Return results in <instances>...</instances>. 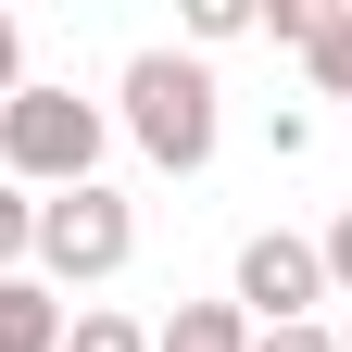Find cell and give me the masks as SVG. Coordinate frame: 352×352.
Listing matches in <instances>:
<instances>
[{
	"label": "cell",
	"mask_w": 352,
	"mask_h": 352,
	"mask_svg": "<svg viewBox=\"0 0 352 352\" xmlns=\"http://www.w3.org/2000/svg\"><path fill=\"white\" fill-rule=\"evenodd\" d=\"M340 352H352V315H340Z\"/></svg>",
	"instance_id": "obj_14"
},
{
	"label": "cell",
	"mask_w": 352,
	"mask_h": 352,
	"mask_svg": "<svg viewBox=\"0 0 352 352\" xmlns=\"http://www.w3.org/2000/svg\"><path fill=\"white\" fill-rule=\"evenodd\" d=\"M315 302H327V252L315 239H289V227L239 239V315L252 327H315Z\"/></svg>",
	"instance_id": "obj_4"
},
{
	"label": "cell",
	"mask_w": 352,
	"mask_h": 352,
	"mask_svg": "<svg viewBox=\"0 0 352 352\" xmlns=\"http://www.w3.org/2000/svg\"><path fill=\"white\" fill-rule=\"evenodd\" d=\"M13 88H25V25L0 13V101H13Z\"/></svg>",
	"instance_id": "obj_13"
},
{
	"label": "cell",
	"mask_w": 352,
	"mask_h": 352,
	"mask_svg": "<svg viewBox=\"0 0 352 352\" xmlns=\"http://www.w3.org/2000/svg\"><path fill=\"white\" fill-rule=\"evenodd\" d=\"M302 63H315V88H327V101H352V13H327V25H315V51H302Z\"/></svg>",
	"instance_id": "obj_7"
},
{
	"label": "cell",
	"mask_w": 352,
	"mask_h": 352,
	"mask_svg": "<svg viewBox=\"0 0 352 352\" xmlns=\"http://www.w3.org/2000/svg\"><path fill=\"white\" fill-rule=\"evenodd\" d=\"M63 302H51V277H0V352H63Z\"/></svg>",
	"instance_id": "obj_5"
},
{
	"label": "cell",
	"mask_w": 352,
	"mask_h": 352,
	"mask_svg": "<svg viewBox=\"0 0 352 352\" xmlns=\"http://www.w3.org/2000/svg\"><path fill=\"white\" fill-rule=\"evenodd\" d=\"M252 352H340V327H252Z\"/></svg>",
	"instance_id": "obj_11"
},
{
	"label": "cell",
	"mask_w": 352,
	"mask_h": 352,
	"mask_svg": "<svg viewBox=\"0 0 352 352\" xmlns=\"http://www.w3.org/2000/svg\"><path fill=\"white\" fill-rule=\"evenodd\" d=\"M63 352H151V327H139V315H76Z\"/></svg>",
	"instance_id": "obj_9"
},
{
	"label": "cell",
	"mask_w": 352,
	"mask_h": 352,
	"mask_svg": "<svg viewBox=\"0 0 352 352\" xmlns=\"http://www.w3.org/2000/svg\"><path fill=\"white\" fill-rule=\"evenodd\" d=\"M315 252H327V302H352V214H340V227H327Z\"/></svg>",
	"instance_id": "obj_12"
},
{
	"label": "cell",
	"mask_w": 352,
	"mask_h": 352,
	"mask_svg": "<svg viewBox=\"0 0 352 352\" xmlns=\"http://www.w3.org/2000/svg\"><path fill=\"white\" fill-rule=\"evenodd\" d=\"M151 352H252V315L239 302H176V315L151 327Z\"/></svg>",
	"instance_id": "obj_6"
},
{
	"label": "cell",
	"mask_w": 352,
	"mask_h": 352,
	"mask_svg": "<svg viewBox=\"0 0 352 352\" xmlns=\"http://www.w3.org/2000/svg\"><path fill=\"white\" fill-rule=\"evenodd\" d=\"M189 38H201V51H227V38H252V0H189Z\"/></svg>",
	"instance_id": "obj_10"
},
{
	"label": "cell",
	"mask_w": 352,
	"mask_h": 352,
	"mask_svg": "<svg viewBox=\"0 0 352 352\" xmlns=\"http://www.w3.org/2000/svg\"><path fill=\"white\" fill-rule=\"evenodd\" d=\"M126 139H139L164 176H201L214 164V76L189 51H139L126 63Z\"/></svg>",
	"instance_id": "obj_2"
},
{
	"label": "cell",
	"mask_w": 352,
	"mask_h": 352,
	"mask_svg": "<svg viewBox=\"0 0 352 352\" xmlns=\"http://www.w3.org/2000/svg\"><path fill=\"white\" fill-rule=\"evenodd\" d=\"M0 176H13V189H88V176H101V101L13 88V101H0Z\"/></svg>",
	"instance_id": "obj_1"
},
{
	"label": "cell",
	"mask_w": 352,
	"mask_h": 352,
	"mask_svg": "<svg viewBox=\"0 0 352 352\" xmlns=\"http://www.w3.org/2000/svg\"><path fill=\"white\" fill-rule=\"evenodd\" d=\"M126 252H139V214H126L101 176L38 201V264H51L63 289H101V277H126Z\"/></svg>",
	"instance_id": "obj_3"
},
{
	"label": "cell",
	"mask_w": 352,
	"mask_h": 352,
	"mask_svg": "<svg viewBox=\"0 0 352 352\" xmlns=\"http://www.w3.org/2000/svg\"><path fill=\"white\" fill-rule=\"evenodd\" d=\"M25 252H38V201L0 176V277H25Z\"/></svg>",
	"instance_id": "obj_8"
}]
</instances>
